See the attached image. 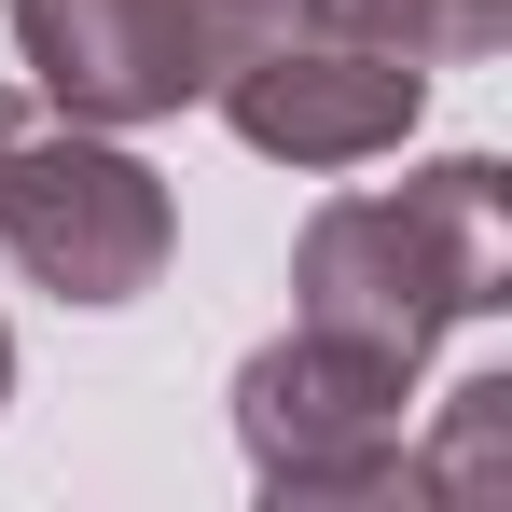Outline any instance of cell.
<instances>
[{
    "instance_id": "3957f363",
    "label": "cell",
    "mask_w": 512,
    "mask_h": 512,
    "mask_svg": "<svg viewBox=\"0 0 512 512\" xmlns=\"http://www.w3.org/2000/svg\"><path fill=\"white\" fill-rule=\"evenodd\" d=\"M402 402H416V360L305 319L236 374V443H250L263 499H388V485H416Z\"/></svg>"
},
{
    "instance_id": "5b68a950",
    "label": "cell",
    "mask_w": 512,
    "mask_h": 512,
    "mask_svg": "<svg viewBox=\"0 0 512 512\" xmlns=\"http://www.w3.org/2000/svg\"><path fill=\"white\" fill-rule=\"evenodd\" d=\"M222 125L277 153V167H374V153H402L429 111V70L402 42H360V28H319V14H277L250 56L222 70Z\"/></svg>"
},
{
    "instance_id": "7a4b0ae2",
    "label": "cell",
    "mask_w": 512,
    "mask_h": 512,
    "mask_svg": "<svg viewBox=\"0 0 512 512\" xmlns=\"http://www.w3.org/2000/svg\"><path fill=\"white\" fill-rule=\"evenodd\" d=\"M167 236L180 208L139 153H111L97 125H56L42 97L0 84V250L56 305H139L167 277Z\"/></svg>"
},
{
    "instance_id": "52a82bcc",
    "label": "cell",
    "mask_w": 512,
    "mask_h": 512,
    "mask_svg": "<svg viewBox=\"0 0 512 512\" xmlns=\"http://www.w3.org/2000/svg\"><path fill=\"white\" fill-rule=\"evenodd\" d=\"M0 402H14V333H0Z\"/></svg>"
},
{
    "instance_id": "6da1fadb",
    "label": "cell",
    "mask_w": 512,
    "mask_h": 512,
    "mask_svg": "<svg viewBox=\"0 0 512 512\" xmlns=\"http://www.w3.org/2000/svg\"><path fill=\"white\" fill-rule=\"evenodd\" d=\"M291 291L319 333H360L388 360H429L443 319L512 305V180L499 153H443L402 194H333L291 250Z\"/></svg>"
},
{
    "instance_id": "8992f818",
    "label": "cell",
    "mask_w": 512,
    "mask_h": 512,
    "mask_svg": "<svg viewBox=\"0 0 512 512\" xmlns=\"http://www.w3.org/2000/svg\"><path fill=\"white\" fill-rule=\"evenodd\" d=\"M277 14H319V28H360V42H402L416 70H471L512 42V0H277Z\"/></svg>"
},
{
    "instance_id": "277c9868",
    "label": "cell",
    "mask_w": 512,
    "mask_h": 512,
    "mask_svg": "<svg viewBox=\"0 0 512 512\" xmlns=\"http://www.w3.org/2000/svg\"><path fill=\"white\" fill-rule=\"evenodd\" d=\"M0 14L70 125H167L277 28V0H0Z\"/></svg>"
}]
</instances>
